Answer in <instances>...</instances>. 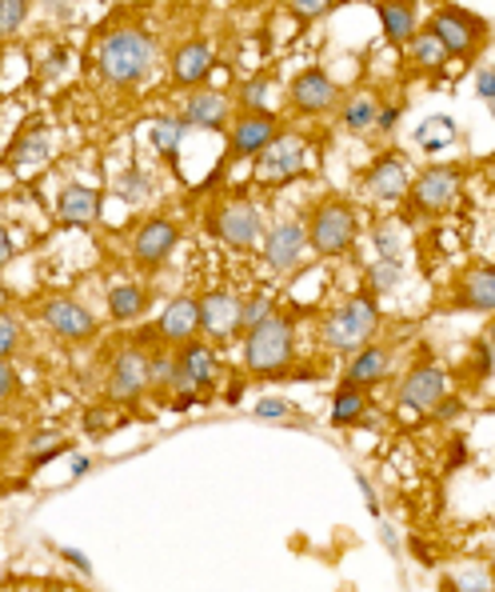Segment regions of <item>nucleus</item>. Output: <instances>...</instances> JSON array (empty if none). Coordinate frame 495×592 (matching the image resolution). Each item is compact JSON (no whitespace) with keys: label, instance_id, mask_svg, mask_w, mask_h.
Here are the masks:
<instances>
[{"label":"nucleus","instance_id":"f257e3e1","mask_svg":"<svg viewBox=\"0 0 495 592\" xmlns=\"http://www.w3.org/2000/svg\"><path fill=\"white\" fill-rule=\"evenodd\" d=\"M156 64V41L144 29H112L97 44V69L100 77L117 89H132L152 72Z\"/></svg>","mask_w":495,"mask_h":592},{"label":"nucleus","instance_id":"f03ea898","mask_svg":"<svg viewBox=\"0 0 495 592\" xmlns=\"http://www.w3.org/2000/svg\"><path fill=\"white\" fill-rule=\"evenodd\" d=\"M240 361H244V372H252L260 381H272V377L287 372V364L296 361V324H292V317L272 312L256 329H248Z\"/></svg>","mask_w":495,"mask_h":592},{"label":"nucleus","instance_id":"7ed1b4c3","mask_svg":"<svg viewBox=\"0 0 495 592\" xmlns=\"http://www.w3.org/2000/svg\"><path fill=\"white\" fill-rule=\"evenodd\" d=\"M307 244L320 252V257H344L352 252L360 237V221H356V209L344 201V197H324V201L312 209L307 217Z\"/></svg>","mask_w":495,"mask_h":592},{"label":"nucleus","instance_id":"20e7f679","mask_svg":"<svg viewBox=\"0 0 495 592\" xmlns=\"http://www.w3.org/2000/svg\"><path fill=\"white\" fill-rule=\"evenodd\" d=\"M380 329V304L372 301V292H356L344 309H336L324 321V344L332 352H356L372 344Z\"/></svg>","mask_w":495,"mask_h":592},{"label":"nucleus","instance_id":"39448f33","mask_svg":"<svg viewBox=\"0 0 495 592\" xmlns=\"http://www.w3.org/2000/svg\"><path fill=\"white\" fill-rule=\"evenodd\" d=\"M209 229H212V237H220V241L229 244V249H236V252L260 249V244H264V232H267L260 209L252 201H244V197L220 201L209 217Z\"/></svg>","mask_w":495,"mask_h":592},{"label":"nucleus","instance_id":"423d86ee","mask_svg":"<svg viewBox=\"0 0 495 592\" xmlns=\"http://www.w3.org/2000/svg\"><path fill=\"white\" fill-rule=\"evenodd\" d=\"M104 392H109V404H120V409H132V404L144 401V392H149V352L137 349V344L120 349L112 357Z\"/></svg>","mask_w":495,"mask_h":592},{"label":"nucleus","instance_id":"0eeeda50","mask_svg":"<svg viewBox=\"0 0 495 592\" xmlns=\"http://www.w3.org/2000/svg\"><path fill=\"white\" fill-rule=\"evenodd\" d=\"M276 112H240L236 121L229 124V157L224 161H256L260 152L280 137Z\"/></svg>","mask_w":495,"mask_h":592},{"label":"nucleus","instance_id":"6e6552de","mask_svg":"<svg viewBox=\"0 0 495 592\" xmlns=\"http://www.w3.org/2000/svg\"><path fill=\"white\" fill-rule=\"evenodd\" d=\"M40 321H44V329L64 344H84L97 337V317H92V309H84V304L72 301V297H49V301L40 304Z\"/></svg>","mask_w":495,"mask_h":592},{"label":"nucleus","instance_id":"1a4fd4ad","mask_svg":"<svg viewBox=\"0 0 495 592\" xmlns=\"http://www.w3.org/2000/svg\"><path fill=\"white\" fill-rule=\"evenodd\" d=\"M304 141H300L296 132H280L276 141L267 144L264 152L256 157V181L260 184H287V181H296L300 172H304Z\"/></svg>","mask_w":495,"mask_h":592},{"label":"nucleus","instance_id":"9d476101","mask_svg":"<svg viewBox=\"0 0 495 592\" xmlns=\"http://www.w3.org/2000/svg\"><path fill=\"white\" fill-rule=\"evenodd\" d=\"M427 32L447 49V57H472L484 41V21L464 9H440Z\"/></svg>","mask_w":495,"mask_h":592},{"label":"nucleus","instance_id":"9b49d317","mask_svg":"<svg viewBox=\"0 0 495 592\" xmlns=\"http://www.w3.org/2000/svg\"><path fill=\"white\" fill-rule=\"evenodd\" d=\"M240 297L232 289H212L200 297V337L209 344H229L240 332Z\"/></svg>","mask_w":495,"mask_h":592},{"label":"nucleus","instance_id":"f8f14e48","mask_svg":"<svg viewBox=\"0 0 495 592\" xmlns=\"http://www.w3.org/2000/svg\"><path fill=\"white\" fill-rule=\"evenodd\" d=\"M459 181H464V172H459V164H432V169H424L412 181V209L416 212H444L447 204L456 201L459 192Z\"/></svg>","mask_w":495,"mask_h":592},{"label":"nucleus","instance_id":"ddd939ff","mask_svg":"<svg viewBox=\"0 0 495 592\" xmlns=\"http://www.w3.org/2000/svg\"><path fill=\"white\" fill-rule=\"evenodd\" d=\"M364 189H367V197L380 204L404 201L407 189H412V164H407V157H400V152L376 157L372 169L364 172Z\"/></svg>","mask_w":495,"mask_h":592},{"label":"nucleus","instance_id":"4468645a","mask_svg":"<svg viewBox=\"0 0 495 592\" xmlns=\"http://www.w3.org/2000/svg\"><path fill=\"white\" fill-rule=\"evenodd\" d=\"M287 104L300 117H324L340 104V89L324 69H304L296 81L287 84Z\"/></svg>","mask_w":495,"mask_h":592},{"label":"nucleus","instance_id":"2eb2a0df","mask_svg":"<svg viewBox=\"0 0 495 592\" xmlns=\"http://www.w3.org/2000/svg\"><path fill=\"white\" fill-rule=\"evenodd\" d=\"M180 244V229L169 221V217H149V221L140 224L137 237H132V261L140 269H160V264L169 261L172 249Z\"/></svg>","mask_w":495,"mask_h":592},{"label":"nucleus","instance_id":"dca6fc26","mask_svg":"<svg viewBox=\"0 0 495 592\" xmlns=\"http://www.w3.org/2000/svg\"><path fill=\"white\" fill-rule=\"evenodd\" d=\"M260 249H264V264L272 272L296 269L307 249V229L300 221H276L264 232V244H260Z\"/></svg>","mask_w":495,"mask_h":592},{"label":"nucleus","instance_id":"f3484780","mask_svg":"<svg viewBox=\"0 0 495 592\" xmlns=\"http://www.w3.org/2000/svg\"><path fill=\"white\" fill-rule=\"evenodd\" d=\"M447 397V377L436 364H416L400 381V404L416 412H436V404Z\"/></svg>","mask_w":495,"mask_h":592},{"label":"nucleus","instance_id":"a211bd4d","mask_svg":"<svg viewBox=\"0 0 495 592\" xmlns=\"http://www.w3.org/2000/svg\"><path fill=\"white\" fill-rule=\"evenodd\" d=\"M100 209H104V197H100V189H92V184H64V189L57 192V201H52V212H57L60 224H97L100 221Z\"/></svg>","mask_w":495,"mask_h":592},{"label":"nucleus","instance_id":"6ab92c4d","mask_svg":"<svg viewBox=\"0 0 495 592\" xmlns=\"http://www.w3.org/2000/svg\"><path fill=\"white\" fill-rule=\"evenodd\" d=\"M209 77H212V44L204 37H192V41H184L172 52V84L176 89L196 92Z\"/></svg>","mask_w":495,"mask_h":592},{"label":"nucleus","instance_id":"aec40b11","mask_svg":"<svg viewBox=\"0 0 495 592\" xmlns=\"http://www.w3.org/2000/svg\"><path fill=\"white\" fill-rule=\"evenodd\" d=\"M184 124L204 132H224L232 124V101L216 89H196L184 101Z\"/></svg>","mask_w":495,"mask_h":592},{"label":"nucleus","instance_id":"412c9836","mask_svg":"<svg viewBox=\"0 0 495 592\" xmlns=\"http://www.w3.org/2000/svg\"><path fill=\"white\" fill-rule=\"evenodd\" d=\"M387 377H392V352H387L384 344H364V349H356L344 369V384H352V389H376Z\"/></svg>","mask_w":495,"mask_h":592},{"label":"nucleus","instance_id":"4be33fe9","mask_svg":"<svg viewBox=\"0 0 495 592\" xmlns=\"http://www.w3.org/2000/svg\"><path fill=\"white\" fill-rule=\"evenodd\" d=\"M156 337L164 344H189L200 337V301L192 297H176L169 309L160 312V324H156Z\"/></svg>","mask_w":495,"mask_h":592},{"label":"nucleus","instance_id":"5701e85b","mask_svg":"<svg viewBox=\"0 0 495 592\" xmlns=\"http://www.w3.org/2000/svg\"><path fill=\"white\" fill-rule=\"evenodd\" d=\"M176 361L189 369V377L200 384V389L209 392L212 384H216V377H220V361H216V349H212L209 341H189V344H180L176 349Z\"/></svg>","mask_w":495,"mask_h":592},{"label":"nucleus","instance_id":"b1692460","mask_svg":"<svg viewBox=\"0 0 495 592\" xmlns=\"http://www.w3.org/2000/svg\"><path fill=\"white\" fill-rule=\"evenodd\" d=\"M380 24L392 44H412L416 37V0H380Z\"/></svg>","mask_w":495,"mask_h":592},{"label":"nucleus","instance_id":"393cba45","mask_svg":"<svg viewBox=\"0 0 495 592\" xmlns=\"http://www.w3.org/2000/svg\"><path fill=\"white\" fill-rule=\"evenodd\" d=\"M144 309H149V289H144V284L120 281L109 289V317L112 321H120V324L140 321Z\"/></svg>","mask_w":495,"mask_h":592},{"label":"nucleus","instance_id":"a878e982","mask_svg":"<svg viewBox=\"0 0 495 592\" xmlns=\"http://www.w3.org/2000/svg\"><path fill=\"white\" fill-rule=\"evenodd\" d=\"M459 304L472 312H495V269L467 272L459 284Z\"/></svg>","mask_w":495,"mask_h":592},{"label":"nucleus","instance_id":"bb28decb","mask_svg":"<svg viewBox=\"0 0 495 592\" xmlns=\"http://www.w3.org/2000/svg\"><path fill=\"white\" fill-rule=\"evenodd\" d=\"M49 152H52V141H49V132H20L17 141H12L9 157L4 161L12 164V169H29V164H40V161H49Z\"/></svg>","mask_w":495,"mask_h":592},{"label":"nucleus","instance_id":"cd10ccee","mask_svg":"<svg viewBox=\"0 0 495 592\" xmlns=\"http://www.w3.org/2000/svg\"><path fill=\"white\" fill-rule=\"evenodd\" d=\"M184 132H189L184 117H156V121L149 124V141H152V149H156L160 157L176 161L180 144H184Z\"/></svg>","mask_w":495,"mask_h":592},{"label":"nucleus","instance_id":"c85d7f7f","mask_svg":"<svg viewBox=\"0 0 495 592\" xmlns=\"http://www.w3.org/2000/svg\"><path fill=\"white\" fill-rule=\"evenodd\" d=\"M367 412V397L364 389H352V384H340L336 397H332V424L347 429V424H360Z\"/></svg>","mask_w":495,"mask_h":592},{"label":"nucleus","instance_id":"c756f323","mask_svg":"<svg viewBox=\"0 0 495 592\" xmlns=\"http://www.w3.org/2000/svg\"><path fill=\"white\" fill-rule=\"evenodd\" d=\"M376 117H380V101L372 97V92H356V97H347L344 109H340V121H344V129H352V132L372 129Z\"/></svg>","mask_w":495,"mask_h":592},{"label":"nucleus","instance_id":"7c9ffc66","mask_svg":"<svg viewBox=\"0 0 495 592\" xmlns=\"http://www.w3.org/2000/svg\"><path fill=\"white\" fill-rule=\"evenodd\" d=\"M452 141H456V121H452V117H427V121L416 129V144L424 152L447 149Z\"/></svg>","mask_w":495,"mask_h":592},{"label":"nucleus","instance_id":"2f4dec72","mask_svg":"<svg viewBox=\"0 0 495 592\" xmlns=\"http://www.w3.org/2000/svg\"><path fill=\"white\" fill-rule=\"evenodd\" d=\"M407 52H412V61L420 64V69H432V72H440L447 64V49L444 44L436 41V37H432V32H416V37H412V44H407Z\"/></svg>","mask_w":495,"mask_h":592},{"label":"nucleus","instance_id":"473e14b6","mask_svg":"<svg viewBox=\"0 0 495 592\" xmlns=\"http://www.w3.org/2000/svg\"><path fill=\"white\" fill-rule=\"evenodd\" d=\"M272 312H276V297H272V292H252V297L240 304V329H256Z\"/></svg>","mask_w":495,"mask_h":592},{"label":"nucleus","instance_id":"72a5a7b5","mask_svg":"<svg viewBox=\"0 0 495 592\" xmlns=\"http://www.w3.org/2000/svg\"><path fill=\"white\" fill-rule=\"evenodd\" d=\"M20 341H24V324H20L17 312H0V361H9L20 352Z\"/></svg>","mask_w":495,"mask_h":592},{"label":"nucleus","instance_id":"f704fd0d","mask_svg":"<svg viewBox=\"0 0 495 592\" xmlns=\"http://www.w3.org/2000/svg\"><path fill=\"white\" fill-rule=\"evenodd\" d=\"M32 12V0H0V37H12V32L24 29Z\"/></svg>","mask_w":495,"mask_h":592},{"label":"nucleus","instance_id":"c9c22d12","mask_svg":"<svg viewBox=\"0 0 495 592\" xmlns=\"http://www.w3.org/2000/svg\"><path fill=\"white\" fill-rule=\"evenodd\" d=\"M400 277H404V257H376V264H372V284H376V292L392 289Z\"/></svg>","mask_w":495,"mask_h":592},{"label":"nucleus","instance_id":"e433bc0d","mask_svg":"<svg viewBox=\"0 0 495 592\" xmlns=\"http://www.w3.org/2000/svg\"><path fill=\"white\" fill-rule=\"evenodd\" d=\"M240 109L244 112H264L267 109V77H252L240 89Z\"/></svg>","mask_w":495,"mask_h":592},{"label":"nucleus","instance_id":"4c0bfd02","mask_svg":"<svg viewBox=\"0 0 495 592\" xmlns=\"http://www.w3.org/2000/svg\"><path fill=\"white\" fill-rule=\"evenodd\" d=\"M284 4L296 12L300 21H320V17H327V12H332V4H336V0H284Z\"/></svg>","mask_w":495,"mask_h":592},{"label":"nucleus","instance_id":"58836bf2","mask_svg":"<svg viewBox=\"0 0 495 592\" xmlns=\"http://www.w3.org/2000/svg\"><path fill=\"white\" fill-rule=\"evenodd\" d=\"M20 397V377L9 361H0V409H9L12 401Z\"/></svg>","mask_w":495,"mask_h":592},{"label":"nucleus","instance_id":"ea45409f","mask_svg":"<svg viewBox=\"0 0 495 592\" xmlns=\"http://www.w3.org/2000/svg\"><path fill=\"white\" fill-rule=\"evenodd\" d=\"M112 409H117V404H109V409H89V412H84V432H97V437H100V432H109L112 421H117V412H112Z\"/></svg>","mask_w":495,"mask_h":592},{"label":"nucleus","instance_id":"a19ab883","mask_svg":"<svg viewBox=\"0 0 495 592\" xmlns=\"http://www.w3.org/2000/svg\"><path fill=\"white\" fill-rule=\"evenodd\" d=\"M376 257H400V237L392 224H380L376 229Z\"/></svg>","mask_w":495,"mask_h":592},{"label":"nucleus","instance_id":"79ce46f5","mask_svg":"<svg viewBox=\"0 0 495 592\" xmlns=\"http://www.w3.org/2000/svg\"><path fill=\"white\" fill-rule=\"evenodd\" d=\"M287 412H292V404L276 401V397H264V401L256 404V417H264V421H280V417H287Z\"/></svg>","mask_w":495,"mask_h":592},{"label":"nucleus","instance_id":"37998d69","mask_svg":"<svg viewBox=\"0 0 495 592\" xmlns=\"http://www.w3.org/2000/svg\"><path fill=\"white\" fill-rule=\"evenodd\" d=\"M12 257H17V244H12V232L4 229V224H0V272L9 269Z\"/></svg>","mask_w":495,"mask_h":592},{"label":"nucleus","instance_id":"c03bdc74","mask_svg":"<svg viewBox=\"0 0 495 592\" xmlns=\"http://www.w3.org/2000/svg\"><path fill=\"white\" fill-rule=\"evenodd\" d=\"M476 89H479V97H484V101H495V69H484L476 77Z\"/></svg>","mask_w":495,"mask_h":592},{"label":"nucleus","instance_id":"a18cd8bd","mask_svg":"<svg viewBox=\"0 0 495 592\" xmlns=\"http://www.w3.org/2000/svg\"><path fill=\"white\" fill-rule=\"evenodd\" d=\"M396 121H400V109H392V104L384 109V104H380L376 129H380V132H392V129H396Z\"/></svg>","mask_w":495,"mask_h":592},{"label":"nucleus","instance_id":"49530a36","mask_svg":"<svg viewBox=\"0 0 495 592\" xmlns=\"http://www.w3.org/2000/svg\"><path fill=\"white\" fill-rule=\"evenodd\" d=\"M77 0H40V9H49L52 17H69Z\"/></svg>","mask_w":495,"mask_h":592},{"label":"nucleus","instance_id":"de8ad7c7","mask_svg":"<svg viewBox=\"0 0 495 592\" xmlns=\"http://www.w3.org/2000/svg\"><path fill=\"white\" fill-rule=\"evenodd\" d=\"M9 301H12V292H9V289H4V284H0V312L9 309Z\"/></svg>","mask_w":495,"mask_h":592},{"label":"nucleus","instance_id":"09e8293b","mask_svg":"<svg viewBox=\"0 0 495 592\" xmlns=\"http://www.w3.org/2000/svg\"><path fill=\"white\" fill-rule=\"evenodd\" d=\"M492 361H495V352H492Z\"/></svg>","mask_w":495,"mask_h":592}]
</instances>
